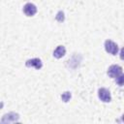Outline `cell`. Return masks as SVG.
<instances>
[{
  "label": "cell",
  "mask_w": 124,
  "mask_h": 124,
  "mask_svg": "<svg viewBox=\"0 0 124 124\" xmlns=\"http://www.w3.org/2000/svg\"><path fill=\"white\" fill-rule=\"evenodd\" d=\"M65 53H66V48H65V46H58L55 49H54V51H53V56L55 57V58H61V57H63L64 55H65Z\"/></svg>",
  "instance_id": "8992f818"
},
{
  "label": "cell",
  "mask_w": 124,
  "mask_h": 124,
  "mask_svg": "<svg viewBox=\"0 0 124 124\" xmlns=\"http://www.w3.org/2000/svg\"><path fill=\"white\" fill-rule=\"evenodd\" d=\"M123 79H124L123 74L120 75V76H118L117 78H115V81H116V83H117L119 86H122V85H123Z\"/></svg>",
  "instance_id": "9c48e42d"
},
{
  "label": "cell",
  "mask_w": 124,
  "mask_h": 124,
  "mask_svg": "<svg viewBox=\"0 0 124 124\" xmlns=\"http://www.w3.org/2000/svg\"><path fill=\"white\" fill-rule=\"evenodd\" d=\"M61 99H62V101H64V102H68V101H70V99H71V93L70 92H64L62 95H61Z\"/></svg>",
  "instance_id": "ba28073f"
},
{
  "label": "cell",
  "mask_w": 124,
  "mask_h": 124,
  "mask_svg": "<svg viewBox=\"0 0 124 124\" xmlns=\"http://www.w3.org/2000/svg\"><path fill=\"white\" fill-rule=\"evenodd\" d=\"M18 120V114L15 112H10L8 114H5L2 118V122H11V121H16Z\"/></svg>",
  "instance_id": "52a82bcc"
},
{
  "label": "cell",
  "mask_w": 124,
  "mask_h": 124,
  "mask_svg": "<svg viewBox=\"0 0 124 124\" xmlns=\"http://www.w3.org/2000/svg\"><path fill=\"white\" fill-rule=\"evenodd\" d=\"M105 48H106L107 52H108L112 55H116L118 53V46L111 40H107L105 42Z\"/></svg>",
  "instance_id": "6da1fadb"
},
{
  "label": "cell",
  "mask_w": 124,
  "mask_h": 124,
  "mask_svg": "<svg viewBox=\"0 0 124 124\" xmlns=\"http://www.w3.org/2000/svg\"><path fill=\"white\" fill-rule=\"evenodd\" d=\"M25 65H26L27 67H34L35 69L39 70V69L42 68L43 63H42V61H41L39 58H33V59L27 60L26 63H25Z\"/></svg>",
  "instance_id": "5b68a950"
},
{
  "label": "cell",
  "mask_w": 124,
  "mask_h": 124,
  "mask_svg": "<svg viewBox=\"0 0 124 124\" xmlns=\"http://www.w3.org/2000/svg\"><path fill=\"white\" fill-rule=\"evenodd\" d=\"M108 75L110 77V78H117L118 76L122 75V68L118 65H111L108 70Z\"/></svg>",
  "instance_id": "3957f363"
},
{
  "label": "cell",
  "mask_w": 124,
  "mask_h": 124,
  "mask_svg": "<svg viewBox=\"0 0 124 124\" xmlns=\"http://www.w3.org/2000/svg\"><path fill=\"white\" fill-rule=\"evenodd\" d=\"M23 13L27 16H33L36 13H37V8L34 4L32 3H27L24 5L23 7Z\"/></svg>",
  "instance_id": "277c9868"
},
{
  "label": "cell",
  "mask_w": 124,
  "mask_h": 124,
  "mask_svg": "<svg viewBox=\"0 0 124 124\" xmlns=\"http://www.w3.org/2000/svg\"><path fill=\"white\" fill-rule=\"evenodd\" d=\"M98 96H99L100 100L105 102V103H109L111 101L110 92L107 88H100L98 90Z\"/></svg>",
  "instance_id": "7a4b0ae2"
},
{
  "label": "cell",
  "mask_w": 124,
  "mask_h": 124,
  "mask_svg": "<svg viewBox=\"0 0 124 124\" xmlns=\"http://www.w3.org/2000/svg\"><path fill=\"white\" fill-rule=\"evenodd\" d=\"M56 19L58 20V21H63L64 20V13L63 12H59L58 14H57V16H56Z\"/></svg>",
  "instance_id": "30bf717a"
}]
</instances>
